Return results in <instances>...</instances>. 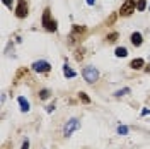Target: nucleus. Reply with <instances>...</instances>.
I'll return each instance as SVG.
<instances>
[{
  "mask_svg": "<svg viewBox=\"0 0 150 149\" xmlns=\"http://www.w3.org/2000/svg\"><path fill=\"white\" fill-rule=\"evenodd\" d=\"M145 70H147V72H150V64H149L147 67H145Z\"/></svg>",
  "mask_w": 150,
  "mask_h": 149,
  "instance_id": "obj_25",
  "label": "nucleus"
},
{
  "mask_svg": "<svg viewBox=\"0 0 150 149\" xmlns=\"http://www.w3.org/2000/svg\"><path fill=\"white\" fill-rule=\"evenodd\" d=\"M41 24L45 26V29L46 31H56V21L53 17H51V9L50 7H46L45 9V12H43V19H41Z\"/></svg>",
  "mask_w": 150,
  "mask_h": 149,
  "instance_id": "obj_1",
  "label": "nucleus"
},
{
  "mask_svg": "<svg viewBox=\"0 0 150 149\" xmlns=\"http://www.w3.org/2000/svg\"><path fill=\"white\" fill-rule=\"evenodd\" d=\"M53 110H55V105H50V106H46V112L48 113H51Z\"/></svg>",
  "mask_w": 150,
  "mask_h": 149,
  "instance_id": "obj_22",
  "label": "nucleus"
},
{
  "mask_svg": "<svg viewBox=\"0 0 150 149\" xmlns=\"http://www.w3.org/2000/svg\"><path fill=\"white\" fill-rule=\"evenodd\" d=\"M28 14H29L28 0H19L17 7H16V16H17L19 19H24V17H28Z\"/></svg>",
  "mask_w": 150,
  "mask_h": 149,
  "instance_id": "obj_5",
  "label": "nucleus"
},
{
  "mask_svg": "<svg viewBox=\"0 0 150 149\" xmlns=\"http://www.w3.org/2000/svg\"><path fill=\"white\" fill-rule=\"evenodd\" d=\"M82 75H84V79H85L89 84H94L97 79H99V72H97V69H96V67H92V65L84 67Z\"/></svg>",
  "mask_w": 150,
  "mask_h": 149,
  "instance_id": "obj_2",
  "label": "nucleus"
},
{
  "mask_svg": "<svg viewBox=\"0 0 150 149\" xmlns=\"http://www.w3.org/2000/svg\"><path fill=\"white\" fill-rule=\"evenodd\" d=\"M150 113V110H147V108H143V110H142V115H149Z\"/></svg>",
  "mask_w": 150,
  "mask_h": 149,
  "instance_id": "obj_23",
  "label": "nucleus"
},
{
  "mask_svg": "<svg viewBox=\"0 0 150 149\" xmlns=\"http://www.w3.org/2000/svg\"><path fill=\"white\" fill-rule=\"evenodd\" d=\"M118 134H120V135H126V134H128V127H126V125H120V127H118Z\"/></svg>",
  "mask_w": 150,
  "mask_h": 149,
  "instance_id": "obj_18",
  "label": "nucleus"
},
{
  "mask_svg": "<svg viewBox=\"0 0 150 149\" xmlns=\"http://www.w3.org/2000/svg\"><path fill=\"white\" fill-rule=\"evenodd\" d=\"M31 69L34 72H38V74H45V72H50L51 65H50V62H46V60H38V62H34L31 65Z\"/></svg>",
  "mask_w": 150,
  "mask_h": 149,
  "instance_id": "obj_6",
  "label": "nucleus"
},
{
  "mask_svg": "<svg viewBox=\"0 0 150 149\" xmlns=\"http://www.w3.org/2000/svg\"><path fill=\"white\" fill-rule=\"evenodd\" d=\"M149 9H150V5H149Z\"/></svg>",
  "mask_w": 150,
  "mask_h": 149,
  "instance_id": "obj_26",
  "label": "nucleus"
},
{
  "mask_svg": "<svg viewBox=\"0 0 150 149\" xmlns=\"http://www.w3.org/2000/svg\"><path fill=\"white\" fill-rule=\"evenodd\" d=\"M17 103H19V106H21V112H29V101L24 98V96H19V100H17Z\"/></svg>",
  "mask_w": 150,
  "mask_h": 149,
  "instance_id": "obj_10",
  "label": "nucleus"
},
{
  "mask_svg": "<svg viewBox=\"0 0 150 149\" xmlns=\"http://www.w3.org/2000/svg\"><path fill=\"white\" fill-rule=\"evenodd\" d=\"M2 2H4V5H5V7L12 9V4H14V0H2Z\"/></svg>",
  "mask_w": 150,
  "mask_h": 149,
  "instance_id": "obj_19",
  "label": "nucleus"
},
{
  "mask_svg": "<svg viewBox=\"0 0 150 149\" xmlns=\"http://www.w3.org/2000/svg\"><path fill=\"white\" fill-rule=\"evenodd\" d=\"M87 4H89V5H94V4H96V0H87Z\"/></svg>",
  "mask_w": 150,
  "mask_h": 149,
  "instance_id": "obj_24",
  "label": "nucleus"
},
{
  "mask_svg": "<svg viewBox=\"0 0 150 149\" xmlns=\"http://www.w3.org/2000/svg\"><path fill=\"white\" fill-rule=\"evenodd\" d=\"M79 98H80V101L85 103V105H89V103H91V98H89V96H87L84 91H80V93H79Z\"/></svg>",
  "mask_w": 150,
  "mask_h": 149,
  "instance_id": "obj_15",
  "label": "nucleus"
},
{
  "mask_svg": "<svg viewBox=\"0 0 150 149\" xmlns=\"http://www.w3.org/2000/svg\"><path fill=\"white\" fill-rule=\"evenodd\" d=\"M130 93H131L130 87H123V89H120V91H116L114 96H118V98H120V96H126V94H130Z\"/></svg>",
  "mask_w": 150,
  "mask_h": 149,
  "instance_id": "obj_13",
  "label": "nucleus"
},
{
  "mask_svg": "<svg viewBox=\"0 0 150 149\" xmlns=\"http://www.w3.org/2000/svg\"><path fill=\"white\" fill-rule=\"evenodd\" d=\"M21 149H29V140H28V139L22 142V148H21Z\"/></svg>",
  "mask_w": 150,
  "mask_h": 149,
  "instance_id": "obj_21",
  "label": "nucleus"
},
{
  "mask_svg": "<svg viewBox=\"0 0 150 149\" xmlns=\"http://www.w3.org/2000/svg\"><path fill=\"white\" fill-rule=\"evenodd\" d=\"M50 94H51L50 89H41V91H39V100H48Z\"/></svg>",
  "mask_w": 150,
  "mask_h": 149,
  "instance_id": "obj_14",
  "label": "nucleus"
},
{
  "mask_svg": "<svg viewBox=\"0 0 150 149\" xmlns=\"http://www.w3.org/2000/svg\"><path fill=\"white\" fill-rule=\"evenodd\" d=\"M131 43H133V47H140L142 43H143V38H142V34L138 33V31H135L133 34H131Z\"/></svg>",
  "mask_w": 150,
  "mask_h": 149,
  "instance_id": "obj_9",
  "label": "nucleus"
},
{
  "mask_svg": "<svg viewBox=\"0 0 150 149\" xmlns=\"http://www.w3.org/2000/svg\"><path fill=\"white\" fill-rule=\"evenodd\" d=\"M80 129V120L79 118H70V120L67 122L65 129H63V134H65L67 137H70L75 130H79Z\"/></svg>",
  "mask_w": 150,
  "mask_h": 149,
  "instance_id": "obj_4",
  "label": "nucleus"
},
{
  "mask_svg": "<svg viewBox=\"0 0 150 149\" xmlns=\"http://www.w3.org/2000/svg\"><path fill=\"white\" fill-rule=\"evenodd\" d=\"M63 75H65V77H68V79H74L75 75H77V72H75L72 67H68L65 64V65H63Z\"/></svg>",
  "mask_w": 150,
  "mask_h": 149,
  "instance_id": "obj_11",
  "label": "nucleus"
},
{
  "mask_svg": "<svg viewBox=\"0 0 150 149\" xmlns=\"http://www.w3.org/2000/svg\"><path fill=\"white\" fill-rule=\"evenodd\" d=\"M114 21H116V14H112L111 17H109V21H108V22H106V24H112V22H114Z\"/></svg>",
  "mask_w": 150,
  "mask_h": 149,
  "instance_id": "obj_20",
  "label": "nucleus"
},
{
  "mask_svg": "<svg viewBox=\"0 0 150 149\" xmlns=\"http://www.w3.org/2000/svg\"><path fill=\"white\" fill-rule=\"evenodd\" d=\"M145 7H147V2H145V0H138V2H137V10H138V12H143Z\"/></svg>",
  "mask_w": 150,
  "mask_h": 149,
  "instance_id": "obj_16",
  "label": "nucleus"
},
{
  "mask_svg": "<svg viewBox=\"0 0 150 149\" xmlns=\"http://www.w3.org/2000/svg\"><path fill=\"white\" fill-rule=\"evenodd\" d=\"M85 33V26H74V29H72V34H70V41L72 43H75V41H79L80 39V36Z\"/></svg>",
  "mask_w": 150,
  "mask_h": 149,
  "instance_id": "obj_7",
  "label": "nucleus"
},
{
  "mask_svg": "<svg viewBox=\"0 0 150 149\" xmlns=\"http://www.w3.org/2000/svg\"><path fill=\"white\" fill-rule=\"evenodd\" d=\"M137 9V4H135V0H125V4L121 5V9H120V16L123 17H128L131 16L133 12Z\"/></svg>",
  "mask_w": 150,
  "mask_h": 149,
  "instance_id": "obj_3",
  "label": "nucleus"
},
{
  "mask_svg": "<svg viewBox=\"0 0 150 149\" xmlns=\"http://www.w3.org/2000/svg\"><path fill=\"white\" fill-rule=\"evenodd\" d=\"M114 55H116V57H120V58H123V57H126V55H128V50H126L125 47H120V48H116Z\"/></svg>",
  "mask_w": 150,
  "mask_h": 149,
  "instance_id": "obj_12",
  "label": "nucleus"
},
{
  "mask_svg": "<svg viewBox=\"0 0 150 149\" xmlns=\"http://www.w3.org/2000/svg\"><path fill=\"white\" fill-rule=\"evenodd\" d=\"M118 36H120L118 33H111V34H108V36H106V39H108V43H114V41L118 39Z\"/></svg>",
  "mask_w": 150,
  "mask_h": 149,
  "instance_id": "obj_17",
  "label": "nucleus"
},
{
  "mask_svg": "<svg viewBox=\"0 0 150 149\" xmlns=\"http://www.w3.org/2000/svg\"><path fill=\"white\" fill-rule=\"evenodd\" d=\"M130 67L133 69V70H140V69L145 67V60H143V58H135V60H131Z\"/></svg>",
  "mask_w": 150,
  "mask_h": 149,
  "instance_id": "obj_8",
  "label": "nucleus"
}]
</instances>
